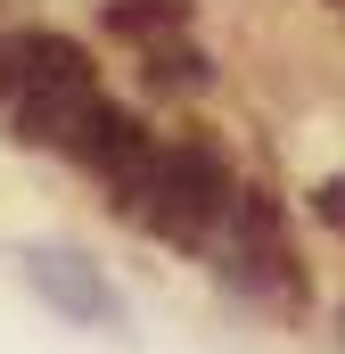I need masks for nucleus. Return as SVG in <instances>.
<instances>
[{"instance_id": "1", "label": "nucleus", "mask_w": 345, "mask_h": 354, "mask_svg": "<svg viewBox=\"0 0 345 354\" xmlns=\"http://www.w3.org/2000/svg\"><path fill=\"white\" fill-rule=\"evenodd\" d=\"M230 198H239L230 157H222L206 132L165 140V149H157V181H148V206H140V231H157L165 248L197 256V248H214V231H222Z\"/></svg>"}, {"instance_id": "2", "label": "nucleus", "mask_w": 345, "mask_h": 354, "mask_svg": "<svg viewBox=\"0 0 345 354\" xmlns=\"http://www.w3.org/2000/svg\"><path fill=\"white\" fill-rule=\"evenodd\" d=\"M25 280H33V297H41L50 313H66L75 330H124V297H115V280L90 264L83 248H58V239L25 248Z\"/></svg>"}, {"instance_id": "3", "label": "nucleus", "mask_w": 345, "mask_h": 354, "mask_svg": "<svg viewBox=\"0 0 345 354\" xmlns=\"http://www.w3.org/2000/svg\"><path fill=\"white\" fill-rule=\"evenodd\" d=\"M90 107H99V91H50V83H25L17 99H8V132H17L25 149H58V157H75V149H83Z\"/></svg>"}, {"instance_id": "4", "label": "nucleus", "mask_w": 345, "mask_h": 354, "mask_svg": "<svg viewBox=\"0 0 345 354\" xmlns=\"http://www.w3.org/2000/svg\"><path fill=\"white\" fill-rule=\"evenodd\" d=\"M189 17H197V0H107V8H99V25H107L115 41H140V50L181 41Z\"/></svg>"}, {"instance_id": "5", "label": "nucleus", "mask_w": 345, "mask_h": 354, "mask_svg": "<svg viewBox=\"0 0 345 354\" xmlns=\"http://www.w3.org/2000/svg\"><path fill=\"white\" fill-rule=\"evenodd\" d=\"M17 58H25V83L50 91H99L90 83V50L75 33H17Z\"/></svg>"}, {"instance_id": "6", "label": "nucleus", "mask_w": 345, "mask_h": 354, "mask_svg": "<svg viewBox=\"0 0 345 354\" xmlns=\"http://www.w3.org/2000/svg\"><path fill=\"white\" fill-rule=\"evenodd\" d=\"M214 83V58L181 33V41H157L148 50V91H165V99H197V91Z\"/></svg>"}, {"instance_id": "7", "label": "nucleus", "mask_w": 345, "mask_h": 354, "mask_svg": "<svg viewBox=\"0 0 345 354\" xmlns=\"http://www.w3.org/2000/svg\"><path fill=\"white\" fill-rule=\"evenodd\" d=\"M313 223H321V231H337V239H345V174L313 181Z\"/></svg>"}, {"instance_id": "8", "label": "nucleus", "mask_w": 345, "mask_h": 354, "mask_svg": "<svg viewBox=\"0 0 345 354\" xmlns=\"http://www.w3.org/2000/svg\"><path fill=\"white\" fill-rule=\"evenodd\" d=\"M25 91V58H17V41H0V107Z\"/></svg>"}, {"instance_id": "9", "label": "nucleus", "mask_w": 345, "mask_h": 354, "mask_svg": "<svg viewBox=\"0 0 345 354\" xmlns=\"http://www.w3.org/2000/svg\"><path fill=\"white\" fill-rule=\"evenodd\" d=\"M337 17H345V0H337Z\"/></svg>"}]
</instances>
